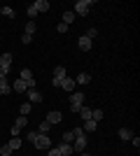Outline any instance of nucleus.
<instances>
[{"label": "nucleus", "mask_w": 140, "mask_h": 156, "mask_svg": "<svg viewBox=\"0 0 140 156\" xmlns=\"http://www.w3.org/2000/svg\"><path fill=\"white\" fill-rule=\"evenodd\" d=\"M7 144L12 147V151H14V149H19V147H21V137H12V140H9Z\"/></svg>", "instance_id": "26"}, {"label": "nucleus", "mask_w": 140, "mask_h": 156, "mask_svg": "<svg viewBox=\"0 0 140 156\" xmlns=\"http://www.w3.org/2000/svg\"><path fill=\"white\" fill-rule=\"evenodd\" d=\"M0 154H2V156H9V154H12V147H9V144H2V147H0Z\"/></svg>", "instance_id": "29"}, {"label": "nucleus", "mask_w": 140, "mask_h": 156, "mask_svg": "<svg viewBox=\"0 0 140 156\" xmlns=\"http://www.w3.org/2000/svg\"><path fill=\"white\" fill-rule=\"evenodd\" d=\"M9 91H12V86L7 84V79H0V96H7Z\"/></svg>", "instance_id": "19"}, {"label": "nucleus", "mask_w": 140, "mask_h": 156, "mask_svg": "<svg viewBox=\"0 0 140 156\" xmlns=\"http://www.w3.org/2000/svg\"><path fill=\"white\" fill-rule=\"evenodd\" d=\"M119 137H121V140H131V137H133V133H131L128 128H121V130H119Z\"/></svg>", "instance_id": "25"}, {"label": "nucleus", "mask_w": 140, "mask_h": 156, "mask_svg": "<svg viewBox=\"0 0 140 156\" xmlns=\"http://www.w3.org/2000/svg\"><path fill=\"white\" fill-rule=\"evenodd\" d=\"M75 82H80V84H89V82H91V75H89V72H80Z\"/></svg>", "instance_id": "20"}, {"label": "nucleus", "mask_w": 140, "mask_h": 156, "mask_svg": "<svg viewBox=\"0 0 140 156\" xmlns=\"http://www.w3.org/2000/svg\"><path fill=\"white\" fill-rule=\"evenodd\" d=\"M0 68H2L5 72H9V68H12V54L9 51H5L2 56H0Z\"/></svg>", "instance_id": "6"}, {"label": "nucleus", "mask_w": 140, "mask_h": 156, "mask_svg": "<svg viewBox=\"0 0 140 156\" xmlns=\"http://www.w3.org/2000/svg\"><path fill=\"white\" fill-rule=\"evenodd\" d=\"M19 79H23V82H31V79H33V70L23 68V70H21V75H19Z\"/></svg>", "instance_id": "22"}, {"label": "nucleus", "mask_w": 140, "mask_h": 156, "mask_svg": "<svg viewBox=\"0 0 140 156\" xmlns=\"http://www.w3.org/2000/svg\"><path fill=\"white\" fill-rule=\"evenodd\" d=\"M28 124V119L26 117H19L16 119V121H14V126L12 128H9V133H12V137H19V133H21V128H23V126Z\"/></svg>", "instance_id": "5"}, {"label": "nucleus", "mask_w": 140, "mask_h": 156, "mask_svg": "<svg viewBox=\"0 0 140 156\" xmlns=\"http://www.w3.org/2000/svg\"><path fill=\"white\" fill-rule=\"evenodd\" d=\"M0 14L7 16V19H14V16H16V12H14L12 7H0Z\"/></svg>", "instance_id": "18"}, {"label": "nucleus", "mask_w": 140, "mask_h": 156, "mask_svg": "<svg viewBox=\"0 0 140 156\" xmlns=\"http://www.w3.org/2000/svg\"><path fill=\"white\" fill-rule=\"evenodd\" d=\"M56 149L61 151V156H68V154H75L73 151V144H68V142H61L59 147H56Z\"/></svg>", "instance_id": "11"}, {"label": "nucleus", "mask_w": 140, "mask_h": 156, "mask_svg": "<svg viewBox=\"0 0 140 156\" xmlns=\"http://www.w3.org/2000/svg\"><path fill=\"white\" fill-rule=\"evenodd\" d=\"M77 44H80V49H82V51H89V49H91V40L82 35V37L77 40Z\"/></svg>", "instance_id": "12"}, {"label": "nucleus", "mask_w": 140, "mask_h": 156, "mask_svg": "<svg viewBox=\"0 0 140 156\" xmlns=\"http://www.w3.org/2000/svg\"><path fill=\"white\" fill-rule=\"evenodd\" d=\"M47 156H61V151L56 149V147H49V149H47Z\"/></svg>", "instance_id": "30"}, {"label": "nucleus", "mask_w": 140, "mask_h": 156, "mask_svg": "<svg viewBox=\"0 0 140 156\" xmlns=\"http://www.w3.org/2000/svg\"><path fill=\"white\" fill-rule=\"evenodd\" d=\"M56 30H59V33H66L68 26H66V23H59V26H56Z\"/></svg>", "instance_id": "33"}, {"label": "nucleus", "mask_w": 140, "mask_h": 156, "mask_svg": "<svg viewBox=\"0 0 140 156\" xmlns=\"http://www.w3.org/2000/svg\"><path fill=\"white\" fill-rule=\"evenodd\" d=\"M33 144L35 147H38V149H49V147H52V137H47V135H42V133H38V135H35V140H33Z\"/></svg>", "instance_id": "4"}, {"label": "nucleus", "mask_w": 140, "mask_h": 156, "mask_svg": "<svg viewBox=\"0 0 140 156\" xmlns=\"http://www.w3.org/2000/svg\"><path fill=\"white\" fill-rule=\"evenodd\" d=\"M84 93H70V112H80L84 107Z\"/></svg>", "instance_id": "2"}, {"label": "nucleus", "mask_w": 140, "mask_h": 156, "mask_svg": "<svg viewBox=\"0 0 140 156\" xmlns=\"http://www.w3.org/2000/svg\"><path fill=\"white\" fill-rule=\"evenodd\" d=\"M45 121H49V124H59V121H63V117H61V112H56V110H54V112H49V114H47V119H45Z\"/></svg>", "instance_id": "9"}, {"label": "nucleus", "mask_w": 140, "mask_h": 156, "mask_svg": "<svg viewBox=\"0 0 140 156\" xmlns=\"http://www.w3.org/2000/svg\"><path fill=\"white\" fill-rule=\"evenodd\" d=\"M21 42H23V44H31V42H33V37H31V35H26V33H23V35H21Z\"/></svg>", "instance_id": "32"}, {"label": "nucleus", "mask_w": 140, "mask_h": 156, "mask_svg": "<svg viewBox=\"0 0 140 156\" xmlns=\"http://www.w3.org/2000/svg\"><path fill=\"white\" fill-rule=\"evenodd\" d=\"M96 35H98V28H96V26H91V28H89V30H87V35H84V37L93 40V37H96Z\"/></svg>", "instance_id": "28"}, {"label": "nucleus", "mask_w": 140, "mask_h": 156, "mask_svg": "<svg viewBox=\"0 0 140 156\" xmlns=\"http://www.w3.org/2000/svg\"><path fill=\"white\" fill-rule=\"evenodd\" d=\"M26 96H28V103H31V105H33V103H42V96H40L38 89H28Z\"/></svg>", "instance_id": "7"}, {"label": "nucleus", "mask_w": 140, "mask_h": 156, "mask_svg": "<svg viewBox=\"0 0 140 156\" xmlns=\"http://www.w3.org/2000/svg\"><path fill=\"white\" fill-rule=\"evenodd\" d=\"M49 130H52V124H49V121H40V128H38V133H42V135H47Z\"/></svg>", "instance_id": "23"}, {"label": "nucleus", "mask_w": 140, "mask_h": 156, "mask_svg": "<svg viewBox=\"0 0 140 156\" xmlns=\"http://www.w3.org/2000/svg\"><path fill=\"white\" fill-rule=\"evenodd\" d=\"M93 5V0H77V2H75V16H77V14H80V16H84V14H89V7Z\"/></svg>", "instance_id": "3"}, {"label": "nucleus", "mask_w": 140, "mask_h": 156, "mask_svg": "<svg viewBox=\"0 0 140 156\" xmlns=\"http://www.w3.org/2000/svg\"><path fill=\"white\" fill-rule=\"evenodd\" d=\"M28 16H31V21H33V19H35V16H38V9H35V7H33V5L28 7Z\"/></svg>", "instance_id": "31"}, {"label": "nucleus", "mask_w": 140, "mask_h": 156, "mask_svg": "<svg viewBox=\"0 0 140 156\" xmlns=\"http://www.w3.org/2000/svg\"><path fill=\"white\" fill-rule=\"evenodd\" d=\"M61 89H63V91H68V93H73V89H75V79H70V77L61 79Z\"/></svg>", "instance_id": "8"}, {"label": "nucleus", "mask_w": 140, "mask_h": 156, "mask_svg": "<svg viewBox=\"0 0 140 156\" xmlns=\"http://www.w3.org/2000/svg\"><path fill=\"white\" fill-rule=\"evenodd\" d=\"M33 7L38 9V14H40V12H47V9H49V2H47V0H35Z\"/></svg>", "instance_id": "13"}, {"label": "nucleus", "mask_w": 140, "mask_h": 156, "mask_svg": "<svg viewBox=\"0 0 140 156\" xmlns=\"http://www.w3.org/2000/svg\"><path fill=\"white\" fill-rule=\"evenodd\" d=\"M5 77H7V72L2 70V68H0V79H5Z\"/></svg>", "instance_id": "34"}, {"label": "nucleus", "mask_w": 140, "mask_h": 156, "mask_svg": "<svg viewBox=\"0 0 140 156\" xmlns=\"http://www.w3.org/2000/svg\"><path fill=\"white\" fill-rule=\"evenodd\" d=\"M68 156H73V154H68Z\"/></svg>", "instance_id": "36"}, {"label": "nucleus", "mask_w": 140, "mask_h": 156, "mask_svg": "<svg viewBox=\"0 0 140 156\" xmlns=\"http://www.w3.org/2000/svg\"><path fill=\"white\" fill-rule=\"evenodd\" d=\"M12 91H16V93H26V91H28L26 82H23V79H19V82H14V84H12Z\"/></svg>", "instance_id": "10"}, {"label": "nucleus", "mask_w": 140, "mask_h": 156, "mask_svg": "<svg viewBox=\"0 0 140 156\" xmlns=\"http://www.w3.org/2000/svg\"><path fill=\"white\" fill-rule=\"evenodd\" d=\"M80 114H82V119H84V121H89V119H91V110H89V107H82Z\"/></svg>", "instance_id": "27"}, {"label": "nucleus", "mask_w": 140, "mask_h": 156, "mask_svg": "<svg viewBox=\"0 0 140 156\" xmlns=\"http://www.w3.org/2000/svg\"><path fill=\"white\" fill-rule=\"evenodd\" d=\"M35 30H38V23H35V21H28L26 28H23V33H26V35H31V37L35 35Z\"/></svg>", "instance_id": "15"}, {"label": "nucleus", "mask_w": 140, "mask_h": 156, "mask_svg": "<svg viewBox=\"0 0 140 156\" xmlns=\"http://www.w3.org/2000/svg\"><path fill=\"white\" fill-rule=\"evenodd\" d=\"M91 119H93V121H96V124H98L100 119H103V110H100V107H96V110H91Z\"/></svg>", "instance_id": "24"}, {"label": "nucleus", "mask_w": 140, "mask_h": 156, "mask_svg": "<svg viewBox=\"0 0 140 156\" xmlns=\"http://www.w3.org/2000/svg\"><path fill=\"white\" fill-rule=\"evenodd\" d=\"M68 75H66V68H63V65H56V68H54V79H66Z\"/></svg>", "instance_id": "14"}, {"label": "nucleus", "mask_w": 140, "mask_h": 156, "mask_svg": "<svg viewBox=\"0 0 140 156\" xmlns=\"http://www.w3.org/2000/svg\"><path fill=\"white\" fill-rule=\"evenodd\" d=\"M73 135H75V140H73V151H77V154H80V151H84L87 149V133H84V130L82 128H75L73 130Z\"/></svg>", "instance_id": "1"}, {"label": "nucleus", "mask_w": 140, "mask_h": 156, "mask_svg": "<svg viewBox=\"0 0 140 156\" xmlns=\"http://www.w3.org/2000/svg\"><path fill=\"white\" fill-rule=\"evenodd\" d=\"M73 21H75V12H73V9H68V12H63V23H66V26H70Z\"/></svg>", "instance_id": "16"}, {"label": "nucleus", "mask_w": 140, "mask_h": 156, "mask_svg": "<svg viewBox=\"0 0 140 156\" xmlns=\"http://www.w3.org/2000/svg\"><path fill=\"white\" fill-rule=\"evenodd\" d=\"M80 156H91V154H87V151H80Z\"/></svg>", "instance_id": "35"}, {"label": "nucleus", "mask_w": 140, "mask_h": 156, "mask_svg": "<svg viewBox=\"0 0 140 156\" xmlns=\"http://www.w3.org/2000/svg\"><path fill=\"white\" fill-rule=\"evenodd\" d=\"M96 126H98V124H96L93 119H89V121H84V128H82V130H84V133H93V130H96Z\"/></svg>", "instance_id": "17"}, {"label": "nucleus", "mask_w": 140, "mask_h": 156, "mask_svg": "<svg viewBox=\"0 0 140 156\" xmlns=\"http://www.w3.org/2000/svg\"><path fill=\"white\" fill-rule=\"evenodd\" d=\"M31 110H33V105H31V103H21V107H19L21 117H28V114H31Z\"/></svg>", "instance_id": "21"}]
</instances>
